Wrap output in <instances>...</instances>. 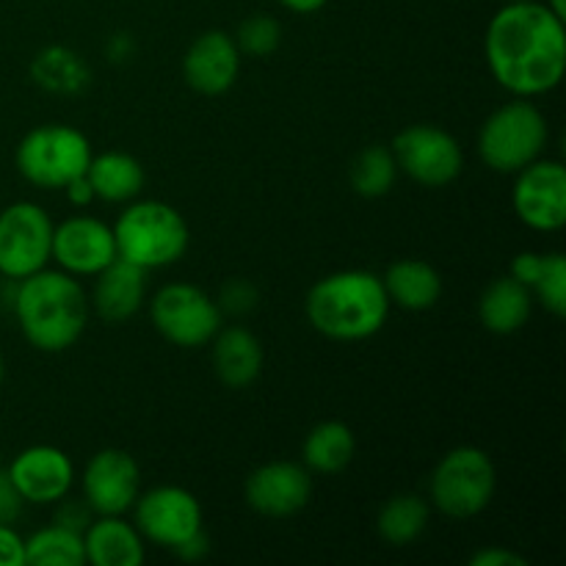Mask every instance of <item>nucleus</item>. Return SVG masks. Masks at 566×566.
Instances as JSON below:
<instances>
[{
	"instance_id": "29",
	"label": "nucleus",
	"mask_w": 566,
	"mask_h": 566,
	"mask_svg": "<svg viewBox=\"0 0 566 566\" xmlns=\"http://www.w3.org/2000/svg\"><path fill=\"white\" fill-rule=\"evenodd\" d=\"M531 296L545 304L547 313L566 315V258L562 252L542 254V265L536 280L531 282Z\"/></svg>"
},
{
	"instance_id": "42",
	"label": "nucleus",
	"mask_w": 566,
	"mask_h": 566,
	"mask_svg": "<svg viewBox=\"0 0 566 566\" xmlns=\"http://www.w3.org/2000/svg\"><path fill=\"white\" fill-rule=\"evenodd\" d=\"M501 3H525V0H501Z\"/></svg>"
},
{
	"instance_id": "25",
	"label": "nucleus",
	"mask_w": 566,
	"mask_h": 566,
	"mask_svg": "<svg viewBox=\"0 0 566 566\" xmlns=\"http://www.w3.org/2000/svg\"><path fill=\"white\" fill-rule=\"evenodd\" d=\"M31 77L39 88L50 94H81L92 81L86 61L70 48L61 44H50V48L39 50L31 61Z\"/></svg>"
},
{
	"instance_id": "16",
	"label": "nucleus",
	"mask_w": 566,
	"mask_h": 566,
	"mask_svg": "<svg viewBox=\"0 0 566 566\" xmlns=\"http://www.w3.org/2000/svg\"><path fill=\"white\" fill-rule=\"evenodd\" d=\"M302 462H276L260 464L252 470L243 484V497L252 512L269 520H285L302 512L313 497V479Z\"/></svg>"
},
{
	"instance_id": "1",
	"label": "nucleus",
	"mask_w": 566,
	"mask_h": 566,
	"mask_svg": "<svg viewBox=\"0 0 566 566\" xmlns=\"http://www.w3.org/2000/svg\"><path fill=\"white\" fill-rule=\"evenodd\" d=\"M484 55L497 86L512 97H545L566 72L564 17L542 0L503 3L486 25Z\"/></svg>"
},
{
	"instance_id": "12",
	"label": "nucleus",
	"mask_w": 566,
	"mask_h": 566,
	"mask_svg": "<svg viewBox=\"0 0 566 566\" xmlns=\"http://www.w3.org/2000/svg\"><path fill=\"white\" fill-rule=\"evenodd\" d=\"M514 216L534 232H558L566 221V169L562 160L536 158L514 175Z\"/></svg>"
},
{
	"instance_id": "20",
	"label": "nucleus",
	"mask_w": 566,
	"mask_h": 566,
	"mask_svg": "<svg viewBox=\"0 0 566 566\" xmlns=\"http://www.w3.org/2000/svg\"><path fill=\"white\" fill-rule=\"evenodd\" d=\"M213 370L221 385L230 390H243L254 385L263 374V343L252 329L241 324L221 326L213 340Z\"/></svg>"
},
{
	"instance_id": "6",
	"label": "nucleus",
	"mask_w": 566,
	"mask_h": 566,
	"mask_svg": "<svg viewBox=\"0 0 566 566\" xmlns=\"http://www.w3.org/2000/svg\"><path fill=\"white\" fill-rule=\"evenodd\" d=\"M92 142L86 133L64 122H48L20 138L14 166L25 182L42 191H64L75 177L86 175L92 160Z\"/></svg>"
},
{
	"instance_id": "32",
	"label": "nucleus",
	"mask_w": 566,
	"mask_h": 566,
	"mask_svg": "<svg viewBox=\"0 0 566 566\" xmlns=\"http://www.w3.org/2000/svg\"><path fill=\"white\" fill-rule=\"evenodd\" d=\"M53 506H55L53 523L77 531V534H83V531H86V525L94 520V512L88 509V503L83 501V497L66 495V497H61L59 503H53Z\"/></svg>"
},
{
	"instance_id": "11",
	"label": "nucleus",
	"mask_w": 566,
	"mask_h": 566,
	"mask_svg": "<svg viewBox=\"0 0 566 566\" xmlns=\"http://www.w3.org/2000/svg\"><path fill=\"white\" fill-rule=\"evenodd\" d=\"M133 525L144 542L175 553L182 542L205 531L202 503L186 486L160 484L144 492L133 503Z\"/></svg>"
},
{
	"instance_id": "14",
	"label": "nucleus",
	"mask_w": 566,
	"mask_h": 566,
	"mask_svg": "<svg viewBox=\"0 0 566 566\" xmlns=\"http://www.w3.org/2000/svg\"><path fill=\"white\" fill-rule=\"evenodd\" d=\"M142 495V468L122 448H103L86 462L81 473V497L94 517L127 514Z\"/></svg>"
},
{
	"instance_id": "18",
	"label": "nucleus",
	"mask_w": 566,
	"mask_h": 566,
	"mask_svg": "<svg viewBox=\"0 0 566 566\" xmlns=\"http://www.w3.org/2000/svg\"><path fill=\"white\" fill-rule=\"evenodd\" d=\"M144 302H147V271L138 265L116 258L108 269L94 276L88 304L105 324H125L138 315Z\"/></svg>"
},
{
	"instance_id": "17",
	"label": "nucleus",
	"mask_w": 566,
	"mask_h": 566,
	"mask_svg": "<svg viewBox=\"0 0 566 566\" xmlns=\"http://www.w3.org/2000/svg\"><path fill=\"white\" fill-rule=\"evenodd\" d=\"M241 50L235 36L227 31H205L191 42L182 55V77L193 92L205 97H219L235 86L241 75Z\"/></svg>"
},
{
	"instance_id": "3",
	"label": "nucleus",
	"mask_w": 566,
	"mask_h": 566,
	"mask_svg": "<svg viewBox=\"0 0 566 566\" xmlns=\"http://www.w3.org/2000/svg\"><path fill=\"white\" fill-rule=\"evenodd\" d=\"M390 298L379 274L348 269L315 282L304 302L310 326L326 340L357 343L379 335L390 318Z\"/></svg>"
},
{
	"instance_id": "30",
	"label": "nucleus",
	"mask_w": 566,
	"mask_h": 566,
	"mask_svg": "<svg viewBox=\"0 0 566 566\" xmlns=\"http://www.w3.org/2000/svg\"><path fill=\"white\" fill-rule=\"evenodd\" d=\"M235 44L241 55L252 59H269L282 44V25L271 14H252L241 22L235 33Z\"/></svg>"
},
{
	"instance_id": "15",
	"label": "nucleus",
	"mask_w": 566,
	"mask_h": 566,
	"mask_svg": "<svg viewBox=\"0 0 566 566\" xmlns=\"http://www.w3.org/2000/svg\"><path fill=\"white\" fill-rule=\"evenodd\" d=\"M6 475L22 503L31 506H53L75 486V464L70 453L55 446L22 448L6 468Z\"/></svg>"
},
{
	"instance_id": "23",
	"label": "nucleus",
	"mask_w": 566,
	"mask_h": 566,
	"mask_svg": "<svg viewBox=\"0 0 566 566\" xmlns=\"http://www.w3.org/2000/svg\"><path fill=\"white\" fill-rule=\"evenodd\" d=\"M531 310H534V296L512 274L492 280L479 298V318L492 335H514V332H520L528 324Z\"/></svg>"
},
{
	"instance_id": "34",
	"label": "nucleus",
	"mask_w": 566,
	"mask_h": 566,
	"mask_svg": "<svg viewBox=\"0 0 566 566\" xmlns=\"http://www.w3.org/2000/svg\"><path fill=\"white\" fill-rule=\"evenodd\" d=\"M525 562L520 553L509 551V547H484V551L473 553L470 556V566H525Z\"/></svg>"
},
{
	"instance_id": "5",
	"label": "nucleus",
	"mask_w": 566,
	"mask_h": 566,
	"mask_svg": "<svg viewBox=\"0 0 566 566\" xmlns=\"http://www.w3.org/2000/svg\"><path fill=\"white\" fill-rule=\"evenodd\" d=\"M551 142L547 116L539 105L514 97L492 111L479 130V155L486 169L497 175H517L536 158H542Z\"/></svg>"
},
{
	"instance_id": "2",
	"label": "nucleus",
	"mask_w": 566,
	"mask_h": 566,
	"mask_svg": "<svg viewBox=\"0 0 566 566\" xmlns=\"http://www.w3.org/2000/svg\"><path fill=\"white\" fill-rule=\"evenodd\" d=\"M11 310L22 337L44 354H61L75 346L92 315L86 287L61 269H42L14 282Z\"/></svg>"
},
{
	"instance_id": "41",
	"label": "nucleus",
	"mask_w": 566,
	"mask_h": 566,
	"mask_svg": "<svg viewBox=\"0 0 566 566\" xmlns=\"http://www.w3.org/2000/svg\"><path fill=\"white\" fill-rule=\"evenodd\" d=\"M3 376H6V363H3V354H0V385H3Z\"/></svg>"
},
{
	"instance_id": "8",
	"label": "nucleus",
	"mask_w": 566,
	"mask_h": 566,
	"mask_svg": "<svg viewBox=\"0 0 566 566\" xmlns=\"http://www.w3.org/2000/svg\"><path fill=\"white\" fill-rule=\"evenodd\" d=\"M149 321L155 332L171 346L202 348L210 346L216 332L221 329L224 313L219 310V302L202 287L191 282H169L149 298Z\"/></svg>"
},
{
	"instance_id": "24",
	"label": "nucleus",
	"mask_w": 566,
	"mask_h": 566,
	"mask_svg": "<svg viewBox=\"0 0 566 566\" xmlns=\"http://www.w3.org/2000/svg\"><path fill=\"white\" fill-rule=\"evenodd\" d=\"M354 453H357L354 431L343 420H324L304 437L302 464L310 473L337 475L354 462Z\"/></svg>"
},
{
	"instance_id": "28",
	"label": "nucleus",
	"mask_w": 566,
	"mask_h": 566,
	"mask_svg": "<svg viewBox=\"0 0 566 566\" xmlns=\"http://www.w3.org/2000/svg\"><path fill=\"white\" fill-rule=\"evenodd\" d=\"M352 188L363 199H381L392 191L398 180V166L392 158V149L385 144H370L357 158L352 160L348 169Z\"/></svg>"
},
{
	"instance_id": "7",
	"label": "nucleus",
	"mask_w": 566,
	"mask_h": 566,
	"mask_svg": "<svg viewBox=\"0 0 566 566\" xmlns=\"http://www.w3.org/2000/svg\"><path fill=\"white\" fill-rule=\"evenodd\" d=\"M497 490V470L490 453L475 446L451 448L429 481V503L451 520L479 517Z\"/></svg>"
},
{
	"instance_id": "27",
	"label": "nucleus",
	"mask_w": 566,
	"mask_h": 566,
	"mask_svg": "<svg viewBox=\"0 0 566 566\" xmlns=\"http://www.w3.org/2000/svg\"><path fill=\"white\" fill-rule=\"evenodd\" d=\"M86 564L83 534L53 523L25 539V566H81Z\"/></svg>"
},
{
	"instance_id": "22",
	"label": "nucleus",
	"mask_w": 566,
	"mask_h": 566,
	"mask_svg": "<svg viewBox=\"0 0 566 566\" xmlns=\"http://www.w3.org/2000/svg\"><path fill=\"white\" fill-rule=\"evenodd\" d=\"M390 304L407 313H426L442 298V276L431 263L418 258H401L381 276Z\"/></svg>"
},
{
	"instance_id": "35",
	"label": "nucleus",
	"mask_w": 566,
	"mask_h": 566,
	"mask_svg": "<svg viewBox=\"0 0 566 566\" xmlns=\"http://www.w3.org/2000/svg\"><path fill=\"white\" fill-rule=\"evenodd\" d=\"M22 497L17 495V490L11 486L9 475L0 473V523H14L22 512Z\"/></svg>"
},
{
	"instance_id": "13",
	"label": "nucleus",
	"mask_w": 566,
	"mask_h": 566,
	"mask_svg": "<svg viewBox=\"0 0 566 566\" xmlns=\"http://www.w3.org/2000/svg\"><path fill=\"white\" fill-rule=\"evenodd\" d=\"M116 254L114 227L97 216H70L61 224L53 227V252L50 260L66 274L77 276H97L99 271L108 269Z\"/></svg>"
},
{
	"instance_id": "21",
	"label": "nucleus",
	"mask_w": 566,
	"mask_h": 566,
	"mask_svg": "<svg viewBox=\"0 0 566 566\" xmlns=\"http://www.w3.org/2000/svg\"><path fill=\"white\" fill-rule=\"evenodd\" d=\"M88 182H92L94 199L108 205H127L142 197L147 186V171L133 158L130 153L122 149H108V153L92 155L86 169Z\"/></svg>"
},
{
	"instance_id": "36",
	"label": "nucleus",
	"mask_w": 566,
	"mask_h": 566,
	"mask_svg": "<svg viewBox=\"0 0 566 566\" xmlns=\"http://www.w3.org/2000/svg\"><path fill=\"white\" fill-rule=\"evenodd\" d=\"M175 553L182 558V562H199V558H205L210 553L208 534H205V531H199L197 536H191L188 542H182Z\"/></svg>"
},
{
	"instance_id": "31",
	"label": "nucleus",
	"mask_w": 566,
	"mask_h": 566,
	"mask_svg": "<svg viewBox=\"0 0 566 566\" xmlns=\"http://www.w3.org/2000/svg\"><path fill=\"white\" fill-rule=\"evenodd\" d=\"M219 310L227 315H249L260 304V293L252 282L230 280L219 293Z\"/></svg>"
},
{
	"instance_id": "4",
	"label": "nucleus",
	"mask_w": 566,
	"mask_h": 566,
	"mask_svg": "<svg viewBox=\"0 0 566 566\" xmlns=\"http://www.w3.org/2000/svg\"><path fill=\"white\" fill-rule=\"evenodd\" d=\"M111 227L119 260L138 265L147 274L180 263L191 247L186 216L160 199H133Z\"/></svg>"
},
{
	"instance_id": "33",
	"label": "nucleus",
	"mask_w": 566,
	"mask_h": 566,
	"mask_svg": "<svg viewBox=\"0 0 566 566\" xmlns=\"http://www.w3.org/2000/svg\"><path fill=\"white\" fill-rule=\"evenodd\" d=\"M0 566H25V536L11 523H0Z\"/></svg>"
},
{
	"instance_id": "40",
	"label": "nucleus",
	"mask_w": 566,
	"mask_h": 566,
	"mask_svg": "<svg viewBox=\"0 0 566 566\" xmlns=\"http://www.w3.org/2000/svg\"><path fill=\"white\" fill-rule=\"evenodd\" d=\"M542 3H545L547 9L556 11L558 17H564V20H566V0H542Z\"/></svg>"
},
{
	"instance_id": "10",
	"label": "nucleus",
	"mask_w": 566,
	"mask_h": 566,
	"mask_svg": "<svg viewBox=\"0 0 566 566\" xmlns=\"http://www.w3.org/2000/svg\"><path fill=\"white\" fill-rule=\"evenodd\" d=\"M392 158H396L398 175L423 188H446L462 175L464 153L457 138L446 127L418 122L409 125L392 138Z\"/></svg>"
},
{
	"instance_id": "9",
	"label": "nucleus",
	"mask_w": 566,
	"mask_h": 566,
	"mask_svg": "<svg viewBox=\"0 0 566 566\" xmlns=\"http://www.w3.org/2000/svg\"><path fill=\"white\" fill-rule=\"evenodd\" d=\"M53 219L36 202H11L0 210V276L20 282L48 269L53 252Z\"/></svg>"
},
{
	"instance_id": "26",
	"label": "nucleus",
	"mask_w": 566,
	"mask_h": 566,
	"mask_svg": "<svg viewBox=\"0 0 566 566\" xmlns=\"http://www.w3.org/2000/svg\"><path fill=\"white\" fill-rule=\"evenodd\" d=\"M431 523V503L426 497L403 492V495L390 497L379 509L376 517V531L379 539L390 547H407L426 534Z\"/></svg>"
},
{
	"instance_id": "37",
	"label": "nucleus",
	"mask_w": 566,
	"mask_h": 566,
	"mask_svg": "<svg viewBox=\"0 0 566 566\" xmlns=\"http://www.w3.org/2000/svg\"><path fill=\"white\" fill-rule=\"evenodd\" d=\"M64 193H66V199H70V202L75 205V208H86V205H92V202H94L92 182H88V177H86V175L75 177V180H72L70 186L64 188Z\"/></svg>"
},
{
	"instance_id": "38",
	"label": "nucleus",
	"mask_w": 566,
	"mask_h": 566,
	"mask_svg": "<svg viewBox=\"0 0 566 566\" xmlns=\"http://www.w3.org/2000/svg\"><path fill=\"white\" fill-rule=\"evenodd\" d=\"M105 50H108V59L114 64H122V61H130V55L136 53V44H133V39L127 33H114Z\"/></svg>"
},
{
	"instance_id": "43",
	"label": "nucleus",
	"mask_w": 566,
	"mask_h": 566,
	"mask_svg": "<svg viewBox=\"0 0 566 566\" xmlns=\"http://www.w3.org/2000/svg\"><path fill=\"white\" fill-rule=\"evenodd\" d=\"M0 462H3V451H0Z\"/></svg>"
},
{
	"instance_id": "39",
	"label": "nucleus",
	"mask_w": 566,
	"mask_h": 566,
	"mask_svg": "<svg viewBox=\"0 0 566 566\" xmlns=\"http://www.w3.org/2000/svg\"><path fill=\"white\" fill-rule=\"evenodd\" d=\"M329 0H280L282 9L293 11V14H315L321 11Z\"/></svg>"
},
{
	"instance_id": "19",
	"label": "nucleus",
	"mask_w": 566,
	"mask_h": 566,
	"mask_svg": "<svg viewBox=\"0 0 566 566\" xmlns=\"http://www.w3.org/2000/svg\"><path fill=\"white\" fill-rule=\"evenodd\" d=\"M147 542L125 514H99L83 531V553L92 566H138L147 556Z\"/></svg>"
}]
</instances>
